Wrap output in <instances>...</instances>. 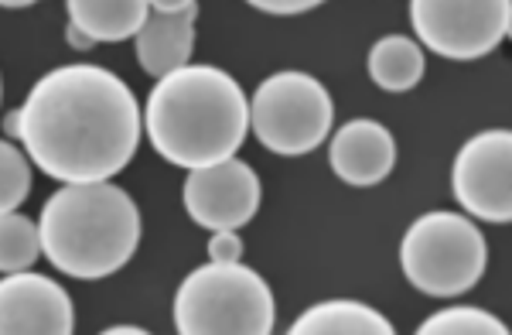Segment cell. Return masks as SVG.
Listing matches in <instances>:
<instances>
[{
	"mask_svg": "<svg viewBox=\"0 0 512 335\" xmlns=\"http://www.w3.org/2000/svg\"><path fill=\"white\" fill-rule=\"evenodd\" d=\"M140 137L144 110L134 89L103 65H59L18 106L24 154L62 185L120 175L134 161Z\"/></svg>",
	"mask_w": 512,
	"mask_h": 335,
	"instance_id": "1",
	"label": "cell"
},
{
	"mask_svg": "<svg viewBox=\"0 0 512 335\" xmlns=\"http://www.w3.org/2000/svg\"><path fill=\"white\" fill-rule=\"evenodd\" d=\"M250 130L243 86L216 65H181L154 83L144 106V134L175 168H205L236 158Z\"/></svg>",
	"mask_w": 512,
	"mask_h": 335,
	"instance_id": "2",
	"label": "cell"
},
{
	"mask_svg": "<svg viewBox=\"0 0 512 335\" xmlns=\"http://www.w3.org/2000/svg\"><path fill=\"white\" fill-rule=\"evenodd\" d=\"M140 209L127 189L106 182L62 185L41 206V257L59 274L99 281L123 271L140 247Z\"/></svg>",
	"mask_w": 512,
	"mask_h": 335,
	"instance_id": "3",
	"label": "cell"
},
{
	"mask_svg": "<svg viewBox=\"0 0 512 335\" xmlns=\"http://www.w3.org/2000/svg\"><path fill=\"white\" fill-rule=\"evenodd\" d=\"M274 325V291L243 260H209L178 284L175 329L181 335H270Z\"/></svg>",
	"mask_w": 512,
	"mask_h": 335,
	"instance_id": "4",
	"label": "cell"
},
{
	"mask_svg": "<svg viewBox=\"0 0 512 335\" xmlns=\"http://www.w3.org/2000/svg\"><path fill=\"white\" fill-rule=\"evenodd\" d=\"M489 264L482 230L458 212H424L400 243L403 277L431 298H458L472 291Z\"/></svg>",
	"mask_w": 512,
	"mask_h": 335,
	"instance_id": "5",
	"label": "cell"
},
{
	"mask_svg": "<svg viewBox=\"0 0 512 335\" xmlns=\"http://www.w3.org/2000/svg\"><path fill=\"white\" fill-rule=\"evenodd\" d=\"M335 103L325 83L297 69L267 76L250 100V130L267 151L280 158H301L332 134Z\"/></svg>",
	"mask_w": 512,
	"mask_h": 335,
	"instance_id": "6",
	"label": "cell"
},
{
	"mask_svg": "<svg viewBox=\"0 0 512 335\" xmlns=\"http://www.w3.org/2000/svg\"><path fill=\"white\" fill-rule=\"evenodd\" d=\"M410 28L444 59H482L509 38L512 0H410Z\"/></svg>",
	"mask_w": 512,
	"mask_h": 335,
	"instance_id": "7",
	"label": "cell"
},
{
	"mask_svg": "<svg viewBox=\"0 0 512 335\" xmlns=\"http://www.w3.org/2000/svg\"><path fill=\"white\" fill-rule=\"evenodd\" d=\"M458 206L472 219L509 223L512 219V134L506 127L482 130L461 144L451 168Z\"/></svg>",
	"mask_w": 512,
	"mask_h": 335,
	"instance_id": "8",
	"label": "cell"
},
{
	"mask_svg": "<svg viewBox=\"0 0 512 335\" xmlns=\"http://www.w3.org/2000/svg\"><path fill=\"white\" fill-rule=\"evenodd\" d=\"M260 175L239 158L192 168L181 189L185 212L202 230H239L260 209Z\"/></svg>",
	"mask_w": 512,
	"mask_h": 335,
	"instance_id": "9",
	"label": "cell"
},
{
	"mask_svg": "<svg viewBox=\"0 0 512 335\" xmlns=\"http://www.w3.org/2000/svg\"><path fill=\"white\" fill-rule=\"evenodd\" d=\"M72 329V298L55 277L31 274V267L0 277V335H69Z\"/></svg>",
	"mask_w": 512,
	"mask_h": 335,
	"instance_id": "10",
	"label": "cell"
},
{
	"mask_svg": "<svg viewBox=\"0 0 512 335\" xmlns=\"http://www.w3.org/2000/svg\"><path fill=\"white\" fill-rule=\"evenodd\" d=\"M328 161L345 185L369 189V185L390 178L396 165V141L379 120L359 117L335 130L332 144H328Z\"/></svg>",
	"mask_w": 512,
	"mask_h": 335,
	"instance_id": "11",
	"label": "cell"
},
{
	"mask_svg": "<svg viewBox=\"0 0 512 335\" xmlns=\"http://www.w3.org/2000/svg\"><path fill=\"white\" fill-rule=\"evenodd\" d=\"M195 21L198 4L185 7V11H151L134 35L137 62L147 76L161 79L168 72L181 69L192 62L195 52Z\"/></svg>",
	"mask_w": 512,
	"mask_h": 335,
	"instance_id": "12",
	"label": "cell"
},
{
	"mask_svg": "<svg viewBox=\"0 0 512 335\" xmlns=\"http://www.w3.org/2000/svg\"><path fill=\"white\" fill-rule=\"evenodd\" d=\"M291 335H393V322L362 301H318L291 322Z\"/></svg>",
	"mask_w": 512,
	"mask_h": 335,
	"instance_id": "13",
	"label": "cell"
},
{
	"mask_svg": "<svg viewBox=\"0 0 512 335\" xmlns=\"http://www.w3.org/2000/svg\"><path fill=\"white\" fill-rule=\"evenodd\" d=\"M69 24L93 42H127L151 14L147 0H65Z\"/></svg>",
	"mask_w": 512,
	"mask_h": 335,
	"instance_id": "14",
	"label": "cell"
},
{
	"mask_svg": "<svg viewBox=\"0 0 512 335\" xmlns=\"http://www.w3.org/2000/svg\"><path fill=\"white\" fill-rule=\"evenodd\" d=\"M369 79L386 93H410L427 72L420 42L407 35H386L369 48Z\"/></svg>",
	"mask_w": 512,
	"mask_h": 335,
	"instance_id": "15",
	"label": "cell"
},
{
	"mask_svg": "<svg viewBox=\"0 0 512 335\" xmlns=\"http://www.w3.org/2000/svg\"><path fill=\"white\" fill-rule=\"evenodd\" d=\"M41 257L38 223L21 212H4L0 216V274L28 271Z\"/></svg>",
	"mask_w": 512,
	"mask_h": 335,
	"instance_id": "16",
	"label": "cell"
},
{
	"mask_svg": "<svg viewBox=\"0 0 512 335\" xmlns=\"http://www.w3.org/2000/svg\"><path fill=\"white\" fill-rule=\"evenodd\" d=\"M506 322L495 318L485 308L475 305H451L444 312H434L420 322L417 335H506Z\"/></svg>",
	"mask_w": 512,
	"mask_h": 335,
	"instance_id": "17",
	"label": "cell"
},
{
	"mask_svg": "<svg viewBox=\"0 0 512 335\" xmlns=\"http://www.w3.org/2000/svg\"><path fill=\"white\" fill-rule=\"evenodd\" d=\"M31 195V161L11 141H0V216L18 212Z\"/></svg>",
	"mask_w": 512,
	"mask_h": 335,
	"instance_id": "18",
	"label": "cell"
},
{
	"mask_svg": "<svg viewBox=\"0 0 512 335\" xmlns=\"http://www.w3.org/2000/svg\"><path fill=\"white\" fill-rule=\"evenodd\" d=\"M209 260L216 264H236L243 260V240H239L236 230H216L209 240Z\"/></svg>",
	"mask_w": 512,
	"mask_h": 335,
	"instance_id": "19",
	"label": "cell"
},
{
	"mask_svg": "<svg viewBox=\"0 0 512 335\" xmlns=\"http://www.w3.org/2000/svg\"><path fill=\"white\" fill-rule=\"evenodd\" d=\"M250 7L263 14H277V18H294V14H304V11H315L318 4L325 0H246Z\"/></svg>",
	"mask_w": 512,
	"mask_h": 335,
	"instance_id": "20",
	"label": "cell"
},
{
	"mask_svg": "<svg viewBox=\"0 0 512 335\" xmlns=\"http://www.w3.org/2000/svg\"><path fill=\"white\" fill-rule=\"evenodd\" d=\"M192 4H198V0H147L151 11H185Z\"/></svg>",
	"mask_w": 512,
	"mask_h": 335,
	"instance_id": "21",
	"label": "cell"
},
{
	"mask_svg": "<svg viewBox=\"0 0 512 335\" xmlns=\"http://www.w3.org/2000/svg\"><path fill=\"white\" fill-rule=\"evenodd\" d=\"M65 38H69V45L76 48V52H86V48H93V45H96L93 38L82 35V31H79V28H72V24H69V28H65Z\"/></svg>",
	"mask_w": 512,
	"mask_h": 335,
	"instance_id": "22",
	"label": "cell"
},
{
	"mask_svg": "<svg viewBox=\"0 0 512 335\" xmlns=\"http://www.w3.org/2000/svg\"><path fill=\"white\" fill-rule=\"evenodd\" d=\"M106 335H147V329H140V325H110V329H103Z\"/></svg>",
	"mask_w": 512,
	"mask_h": 335,
	"instance_id": "23",
	"label": "cell"
},
{
	"mask_svg": "<svg viewBox=\"0 0 512 335\" xmlns=\"http://www.w3.org/2000/svg\"><path fill=\"white\" fill-rule=\"evenodd\" d=\"M4 134H7V137H18V110H11V113L4 117Z\"/></svg>",
	"mask_w": 512,
	"mask_h": 335,
	"instance_id": "24",
	"label": "cell"
},
{
	"mask_svg": "<svg viewBox=\"0 0 512 335\" xmlns=\"http://www.w3.org/2000/svg\"><path fill=\"white\" fill-rule=\"evenodd\" d=\"M38 4V0H0V7H31Z\"/></svg>",
	"mask_w": 512,
	"mask_h": 335,
	"instance_id": "25",
	"label": "cell"
},
{
	"mask_svg": "<svg viewBox=\"0 0 512 335\" xmlns=\"http://www.w3.org/2000/svg\"><path fill=\"white\" fill-rule=\"evenodd\" d=\"M0 100H4V86H0Z\"/></svg>",
	"mask_w": 512,
	"mask_h": 335,
	"instance_id": "26",
	"label": "cell"
}]
</instances>
